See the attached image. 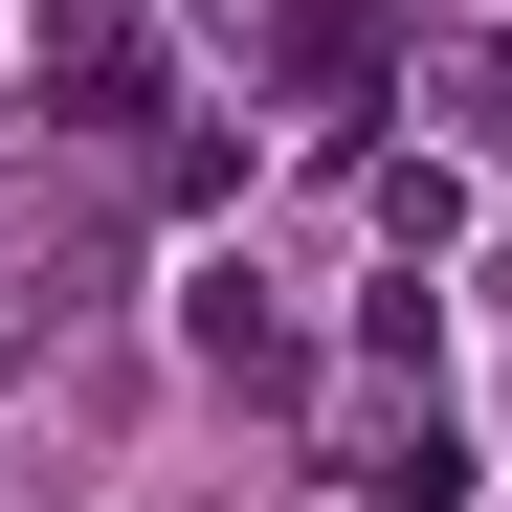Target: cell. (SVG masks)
I'll use <instances>...</instances> for the list:
<instances>
[{"label":"cell","mask_w":512,"mask_h":512,"mask_svg":"<svg viewBox=\"0 0 512 512\" xmlns=\"http://www.w3.org/2000/svg\"><path fill=\"white\" fill-rule=\"evenodd\" d=\"M23 112L45 134H134L156 112V23L134 0H23Z\"/></svg>","instance_id":"1"},{"label":"cell","mask_w":512,"mask_h":512,"mask_svg":"<svg viewBox=\"0 0 512 512\" xmlns=\"http://www.w3.org/2000/svg\"><path fill=\"white\" fill-rule=\"evenodd\" d=\"M179 334H201V379H245V401H312V334L245 290V268H201V312H179Z\"/></svg>","instance_id":"2"},{"label":"cell","mask_w":512,"mask_h":512,"mask_svg":"<svg viewBox=\"0 0 512 512\" xmlns=\"http://www.w3.org/2000/svg\"><path fill=\"white\" fill-rule=\"evenodd\" d=\"M468 156H490V179H512V45L468 67Z\"/></svg>","instance_id":"3"}]
</instances>
